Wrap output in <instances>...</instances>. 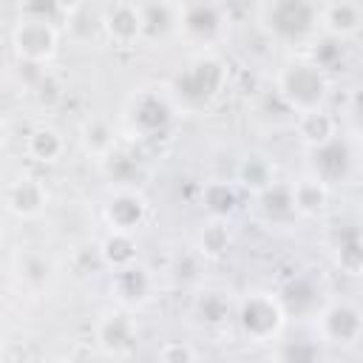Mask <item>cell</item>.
<instances>
[{
  "instance_id": "8992f818",
  "label": "cell",
  "mask_w": 363,
  "mask_h": 363,
  "mask_svg": "<svg viewBox=\"0 0 363 363\" xmlns=\"http://www.w3.org/2000/svg\"><path fill=\"white\" fill-rule=\"evenodd\" d=\"M176 23H182L196 37H210L221 23V9L218 6H204V3L176 6Z\"/></svg>"
},
{
  "instance_id": "277c9868",
  "label": "cell",
  "mask_w": 363,
  "mask_h": 363,
  "mask_svg": "<svg viewBox=\"0 0 363 363\" xmlns=\"http://www.w3.org/2000/svg\"><path fill=\"white\" fill-rule=\"evenodd\" d=\"M318 23L326 28L332 40H346L354 37L363 26V6L357 0H340V3H326L318 6Z\"/></svg>"
},
{
  "instance_id": "3957f363",
  "label": "cell",
  "mask_w": 363,
  "mask_h": 363,
  "mask_svg": "<svg viewBox=\"0 0 363 363\" xmlns=\"http://www.w3.org/2000/svg\"><path fill=\"white\" fill-rule=\"evenodd\" d=\"M57 31L48 17H31L26 14L14 28V45L26 60H45L54 51Z\"/></svg>"
},
{
  "instance_id": "ba28073f",
  "label": "cell",
  "mask_w": 363,
  "mask_h": 363,
  "mask_svg": "<svg viewBox=\"0 0 363 363\" xmlns=\"http://www.w3.org/2000/svg\"><path fill=\"white\" fill-rule=\"evenodd\" d=\"M301 136L306 142H315V145H326L329 136H332V119L320 111H306L301 116Z\"/></svg>"
},
{
  "instance_id": "30bf717a",
  "label": "cell",
  "mask_w": 363,
  "mask_h": 363,
  "mask_svg": "<svg viewBox=\"0 0 363 363\" xmlns=\"http://www.w3.org/2000/svg\"><path fill=\"white\" fill-rule=\"evenodd\" d=\"M11 207L17 213H34L40 207V190L34 184H23V190H17L11 196Z\"/></svg>"
},
{
  "instance_id": "7a4b0ae2",
  "label": "cell",
  "mask_w": 363,
  "mask_h": 363,
  "mask_svg": "<svg viewBox=\"0 0 363 363\" xmlns=\"http://www.w3.org/2000/svg\"><path fill=\"white\" fill-rule=\"evenodd\" d=\"M267 23H269V28L275 34L301 37V34H306V31H312L318 26V6L295 3V0L267 6Z\"/></svg>"
},
{
  "instance_id": "5b68a950",
  "label": "cell",
  "mask_w": 363,
  "mask_h": 363,
  "mask_svg": "<svg viewBox=\"0 0 363 363\" xmlns=\"http://www.w3.org/2000/svg\"><path fill=\"white\" fill-rule=\"evenodd\" d=\"M99 23L102 28L119 40V43H130L142 34V14H139V3H113L105 6L99 11Z\"/></svg>"
},
{
  "instance_id": "6da1fadb",
  "label": "cell",
  "mask_w": 363,
  "mask_h": 363,
  "mask_svg": "<svg viewBox=\"0 0 363 363\" xmlns=\"http://www.w3.org/2000/svg\"><path fill=\"white\" fill-rule=\"evenodd\" d=\"M284 94L306 111H315L318 99L323 96V74L318 65H309V62H295L286 68L284 74Z\"/></svg>"
},
{
  "instance_id": "52a82bcc",
  "label": "cell",
  "mask_w": 363,
  "mask_h": 363,
  "mask_svg": "<svg viewBox=\"0 0 363 363\" xmlns=\"http://www.w3.org/2000/svg\"><path fill=\"white\" fill-rule=\"evenodd\" d=\"M326 326H329V332H332L335 337L352 340V337L357 335V329H360V318H357V312L349 309V306H335V309L326 315Z\"/></svg>"
},
{
  "instance_id": "9c48e42d",
  "label": "cell",
  "mask_w": 363,
  "mask_h": 363,
  "mask_svg": "<svg viewBox=\"0 0 363 363\" xmlns=\"http://www.w3.org/2000/svg\"><path fill=\"white\" fill-rule=\"evenodd\" d=\"M292 204L303 207V210H318L323 204V187L318 182H303L298 184V190L292 193Z\"/></svg>"
}]
</instances>
